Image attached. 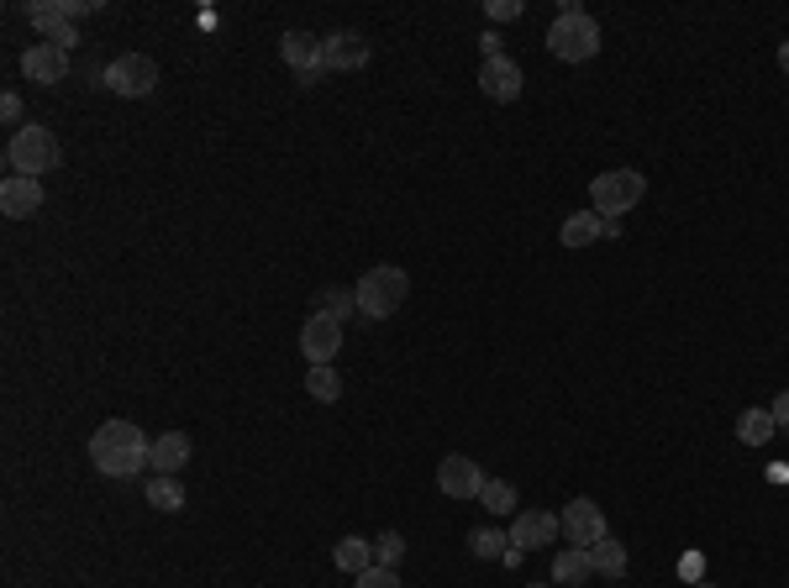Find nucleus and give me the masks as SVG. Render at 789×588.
Wrapping results in <instances>:
<instances>
[{"mask_svg":"<svg viewBox=\"0 0 789 588\" xmlns=\"http://www.w3.org/2000/svg\"><path fill=\"white\" fill-rule=\"evenodd\" d=\"M153 441L137 431V420H106L90 437V463L106 478H132V473L148 468Z\"/></svg>","mask_w":789,"mask_h":588,"instance_id":"obj_1","label":"nucleus"},{"mask_svg":"<svg viewBox=\"0 0 789 588\" xmlns=\"http://www.w3.org/2000/svg\"><path fill=\"white\" fill-rule=\"evenodd\" d=\"M405 294H411V273L405 268H368L364 279H359V310H364L368 321H385L394 316L400 305H405Z\"/></svg>","mask_w":789,"mask_h":588,"instance_id":"obj_2","label":"nucleus"},{"mask_svg":"<svg viewBox=\"0 0 789 588\" xmlns=\"http://www.w3.org/2000/svg\"><path fill=\"white\" fill-rule=\"evenodd\" d=\"M5 163L16 174L43 179L48 169H59V137L48 126H16V137L5 143Z\"/></svg>","mask_w":789,"mask_h":588,"instance_id":"obj_3","label":"nucleus"},{"mask_svg":"<svg viewBox=\"0 0 789 588\" xmlns=\"http://www.w3.org/2000/svg\"><path fill=\"white\" fill-rule=\"evenodd\" d=\"M647 195V179L638 169H606V174H595L590 184V200H595V216L600 221H621V210H632Z\"/></svg>","mask_w":789,"mask_h":588,"instance_id":"obj_4","label":"nucleus"},{"mask_svg":"<svg viewBox=\"0 0 789 588\" xmlns=\"http://www.w3.org/2000/svg\"><path fill=\"white\" fill-rule=\"evenodd\" d=\"M547 48H553L563 63L595 59V53H600V27H595V16H584V11H563V16L547 27Z\"/></svg>","mask_w":789,"mask_h":588,"instance_id":"obj_5","label":"nucleus"},{"mask_svg":"<svg viewBox=\"0 0 789 588\" xmlns=\"http://www.w3.org/2000/svg\"><path fill=\"white\" fill-rule=\"evenodd\" d=\"M80 11H90L85 0H43V5H27V16H32V27L43 32L48 42H59L63 53H69V42H80L74 37V16Z\"/></svg>","mask_w":789,"mask_h":588,"instance_id":"obj_6","label":"nucleus"},{"mask_svg":"<svg viewBox=\"0 0 789 588\" xmlns=\"http://www.w3.org/2000/svg\"><path fill=\"white\" fill-rule=\"evenodd\" d=\"M106 85L126 95V100H137V95H153L158 89V63L148 53H122V59L106 69Z\"/></svg>","mask_w":789,"mask_h":588,"instance_id":"obj_7","label":"nucleus"},{"mask_svg":"<svg viewBox=\"0 0 789 588\" xmlns=\"http://www.w3.org/2000/svg\"><path fill=\"white\" fill-rule=\"evenodd\" d=\"M558 520H563V536H569V547H584V552H590V547L606 536V515H600V504H595V500H569Z\"/></svg>","mask_w":789,"mask_h":588,"instance_id":"obj_8","label":"nucleus"},{"mask_svg":"<svg viewBox=\"0 0 789 588\" xmlns=\"http://www.w3.org/2000/svg\"><path fill=\"white\" fill-rule=\"evenodd\" d=\"M437 489H442L448 500H480L485 473H480V463H469L463 452H453V457H442V463H437Z\"/></svg>","mask_w":789,"mask_h":588,"instance_id":"obj_9","label":"nucleus"},{"mask_svg":"<svg viewBox=\"0 0 789 588\" xmlns=\"http://www.w3.org/2000/svg\"><path fill=\"white\" fill-rule=\"evenodd\" d=\"M337 347H342V321H332V316H311V321L301 326V353L311 357V368L332 363Z\"/></svg>","mask_w":789,"mask_h":588,"instance_id":"obj_10","label":"nucleus"},{"mask_svg":"<svg viewBox=\"0 0 789 588\" xmlns=\"http://www.w3.org/2000/svg\"><path fill=\"white\" fill-rule=\"evenodd\" d=\"M22 74H27L32 85H63L69 53H63L59 42H32L27 53H22Z\"/></svg>","mask_w":789,"mask_h":588,"instance_id":"obj_11","label":"nucleus"},{"mask_svg":"<svg viewBox=\"0 0 789 588\" xmlns=\"http://www.w3.org/2000/svg\"><path fill=\"white\" fill-rule=\"evenodd\" d=\"M558 530H563V520H558V515H547V510H526V515H517V526H511V547H517V552L553 547V541H558Z\"/></svg>","mask_w":789,"mask_h":588,"instance_id":"obj_12","label":"nucleus"},{"mask_svg":"<svg viewBox=\"0 0 789 588\" xmlns=\"http://www.w3.org/2000/svg\"><path fill=\"white\" fill-rule=\"evenodd\" d=\"M364 63H368L364 32H332V37H321V69H364Z\"/></svg>","mask_w":789,"mask_h":588,"instance_id":"obj_13","label":"nucleus"},{"mask_svg":"<svg viewBox=\"0 0 789 588\" xmlns=\"http://www.w3.org/2000/svg\"><path fill=\"white\" fill-rule=\"evenodd\" d=\"M521 85H526V79H521V63L506 59V53H500V59H485V69H480V89H485L489 100H500V106L517 100Z\"/></svg>","mask_w":789,"mask_h":588,"instance_id":"obj_14","label":"nucleus"},{"mask_svg":"<svg viewBox=\"0 0 789 588\" xmlns=\"http://www.w3.org/2000/svg\"><path fill=\"white\" fill-rule=\"evenodd\" d=\"M0 210L5 216H32V210H43V184L37 179H27V174H11L5 184H0Z\"/></svg>","mask_w":789,"mask_h":588,"instance_id":"obj_15","label":"nucleus"},{"mask_svg":"<svg viewBox=\"0 0 789 588\" xmlns=\"http://www.w3.org/2000/svg\"><path fill=\"white\" fill-rule=\"evenodd\" d=\"M279 53H284V63H295V74H327L321 69V37H311V32H284Z\"/></svg>","mask_w":789,"mask_h":588,"instance_id":"obj_16","label":"nucleus"},{"mask_svg":"<svg viewBox=\"0 0 789 588\" xmlns=\"http://www.w3.org/2000/svg\"><path fill=\"white\" fill-rule=\"evenodd\" d=\"M190 463V437L184 431H169V437H158L153 441V452H148V468H158L163 478H174V473Z\"/></svg>","mask_w":789,"mask_h":588,"instance_id":"obj_17","label":"nucleus"},{"mask_svg":"<svg viewBox=\"0 0 789 588\" xmlns=\"http://www.w3.org/2000/svg\"><path fill=\"white\" fill-rule=\"evenodd\" d=\"M553 578L563 588H579V584H590L595 578V562H590V552L584 547H563L558 558H553Z\"/></svg>","mask_w":789,"mask_h":588,"instance_id":"obj_18","label":"nucleus"},{"mask_svg":"<svg viewBox=\"0 0 789 588\" xmlns=\"http://www.w3.org/2000/svg\"><path fill=\"white\" fill-rule=\"evenodd\" d=\"M332 562L342 567V573H353V578H359V573H368V567H374V547H368L364 536H342V541L332 547Z\"/></svg>","mask_w":789,"mask_h":588,"instance_id":"obj_19","label":"nucleus"},{"mask_svg":"<svg viewBox=\"0 0 789 588\" xmlns=\"http://www.w3.org/2000/svg\"><path fill=\"white\" fill-rule=\"evenodd\" d=\"M590 562H595L600 578H621V573H627V547H621L616 536H600V541L590 547Z\"/></svg>","mask_w":789,"mask_h":588,"instance_id":"obj_20","label":"nucleus"},{"mask_svg":"<svg viewBox=\"0 0 789 588\" xmlns=\"http://www.w3.org/2000/svg\"><path fill=\"white\" fill-rule=\"evenodd\" d=\"M774 431H779V426H774V411H742L737 415V437L748 441V446H763Z\"/></svg>","mask_w":789,"mask_h":588,"instance_id":"obj_21","label":"nucleus"},{"mask_svg":"<svg viewBox=\"0 0 789 588\" xmlns=\"http://www.w3.org/2000/svg\"><path fill=\"white\" fill-rule=\"evenodd\" d=\"M595 236H600V216H595V210H579V216H569V221H563V247H590V242H595Z\"/></svg>","mask_w":789,"mask_h":588,"instance_id":"obj_22","label":"nucleus"},{"mask_svg":"<svg viewBox=\"0 0 789 588\" xmlns=\"http://www.w3.org/2000/svg\"><path fill=\"white\" fill-rule=\"evenodd\" d=\"M359 310V290H321L316 294V316H332V321H348Z\"/></svg>","mask_w":789,"mask_h":588,"instance_id":"obj_23","label":"nucleus"},{"mask_svg":"<svg viewBox=\"0 0 789 588\" xmlns=\"http://www.w3.org/2000/svg\"><path fill=\"white\" fill-rule=\"evenodd\" d=\"M480 504H485L489 515H511V510H517V489H511L506 478H485V489H480Z\"/></svg>","mask_w":789,"mask_h":588,"instance_id":"obj_24","label":"nucleus"},{"mask_svg":"<svg viewBox=\"0 0 789 588\" xmlns=\"http://www.w3.org/2000/svg\"><path fill=\"white\" fill-rule=\"evenodd\" d=\"M148 504H153V510H163V515H174V510H184V489L174 483V478H163V473H158V478L148 483Z\"/></svg>","mask_w":789,"mask_h":588,"instance_id":"obj_25","label":"nucleus"},{"mask_svg":"<svg viewBox=\"0 0 789 588\" xmlns=\"http://www.w3.org/2000/svg\"><path fill=\"white\" fill-rule=\"evenodd\" d=\"M305 389H311V400H327V405H332L337 394H342V379L332 373V363H321V368L305 373Z\"/></svg>","mask_w":789,"mask_h":588,"instance_id":"obj_26","label":"nucleus"},{"mask_svg":"<svg viewBox=\"0 0 789 588\" xmlns=\"http://www.w3.org/2000/svg\"><path fill=\"white\" fill-rule=\"evenodd\" d=\"M469 547H474V558H480V562H495V558H506V552H511V536H500V530H474V536H469Z\"/></svg>","mask_w":789,"mask_h":588,"instance_id":"obj_27","label":"nucleus"},{"mask_svg":"<svg viewBox=\"0 0 789 588\" xmlns=\"http://www.w3.org/2000/svg\"><path fill=\"white\" fill-rule=\"evenodd\" d=\"M400 558H405V541H400V530H385V536L374 541V567H394Z\"/></svg>","mask_w":789,"mask_h":588,"instance_id":"obj_28","label":"nucleus"},{"mask_svg":"<svg viewBox=\"0 0 789 588\" xmlns=\"http://www.w3.org/2000/svg\"><path fill=\"white\" fill-rule=\"evenodd\" d=\"M359 588H400V573L394 567H368V573H359Z\"/></svg>","mask_w":789,"mask_h":588,"instance_id":"obj_29","label":"nucleus"},{"mask_svg":"<svg viewBox=\"0 0 789 588\" xmlns=\"http://www.w3.org/2000/svg\"><path fill=\"white\" fill-rule=\"evenodd\" d=\"M521 0H489V22H517Z\"/></svg>","mask_w":789,"mask_h":588,"instance_id":"obj_30","label":"nucleus"},{"mask_svg":"<svg viewBox=\"0 0 789 588\" xmlns=\"http://www.w3.org/2000/svg\"><path fill=\"white\" fill-rule=\"evenodd\" d=\"M768 411H774V426H779V431H789V389L774 400V405H768Z\"/></svg>","mask_w":789,"mask_h":588,"instance_id":"obj_31","label":"nucleus"},{"mask_svg":"<svg viewBox=\"0 0 789 588\" xmlns=\"http://www.w3.org/2000/svg\"><path fill=\"white\" fill-rule=\"evenodd\" d=\"M0 117H5V121H22V100H16V95H5V100H0Z\"/></svg>","mask_w":789,"mask_h":588,"instance_id":"obj_32","label":"nucleus"},{"mask_svg":"<svg viewBox=\"0 0 789 588\" xmlns=\"http://www.w3.org/2000/svg\"><path fill=\"white\" fill-rule=\"evenodd\" d=\"M480 48H485V59H500V32H485Z\"/></svg>","mask_w":789,"mask_h":588,"instance_id":"obj_33","label":"nucleus"},{"mask_svg":"<svg viewBox=\"0 0 789 588\" xmlns=\"http://www.w3.org/2000/svg\"><path fill=\"white\" fill-rule=\"evenodd\" d=\"M779 69H785V74H789V42H785V48H779Z\"/></svg>","mask_w":789,"mask_h":588,"instance_id":"obj_34","label":"nucleus"},{"mask_svg":"<svg viewBox=\"0 0 789 588\" xmlns=\"http://www.w3.org/2000/svg\"><path fill=\"white\" fill-rule=\"evenodd\" d=\"M526 588H543V584H526Z\"/></svg>","mask_w":789,"mask_h":588,"instance_id":"obj_35","label":"nucleus"},{"mask_svg":"<svg viewBox=\"0 0 789 588\" xmlns=\"http://www.w3.org/2000/svg\"><path fill=\"white\" fill-rule=\"evenodd\" d=\"M695 588H711V584H695Z\"/></svg>","mask_w":789,"mask_h":588,"instance_id":"obj_36","label":"nucleus"}]
</instances>
